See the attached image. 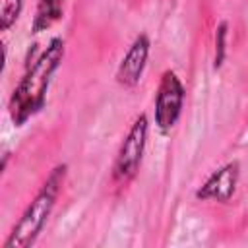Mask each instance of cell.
Instances as JSON below:
<instances>
[{"instance_id":"4","label":"cell","mask_w":248,"mask_h":248,"mask_svg":"<svg viewBox=\"0 0 248 248\" xmlns=\"http://www.w3.org/2000/svg\"><path fill=\"white\" fill-rule=\"evenodd\" d=\"M184 101V87L174 72H165L155 105V120L161 130H169L174 126Z\"/></svg>"},{"instance_id":"8","label":"cell","mask_w":248,"mask_h":248,"mask_svg":"<svg viewBox=\"0 0 248 248\" xmlns=\"http://www.w3.org/2000/svg\"><path fill=\"white\" fill-rule=\"evenodd\" d=\"M21 10V0H2L0 2V19H2V27L8 29L19 16Z\"/></svg>"},{"instance_id":"7","label":"cell","mask_w":248,"mask_h":248,"mask_svg":"<svg viewBox=\"0 0 248 248\" xmlns=\"http://www.w3.org/2000/svg\"><path fill=\"white\" fill-rule=\"evenodd\" d=\"M62 4H64V0H41L37 14H35L33 29L43 31V29L50 27L62 16Z\"/></svg>"},{"instance_id":"3","label":"cell","mask_w":248,"mask_h":248,"mask_svg":"<svg viewBox=\"0 0 248 248\" xmlns=\"http://www.w3.org/2000/svg\"><path fill=\"white\" fill-rule=\"evenodd\" d=\"M145 138H147V118L140 116L120 145V151H118V157L114 163V178L116 180L126 182L136 174L140 161H141L143 147H145Z\"/></svg>"},{"instance_id":"9","label":"cell","mask_w":248,"mask_h":248,"mask_svg":"<svg viewBox=\"0 0 248 248\" xmlns=\"http://www.w3.org/2000/svg\"><path fill=\"white\" fill-rule=\"evenodd\" d=\"M225 37H227V25L225 23H221L219 27H217V52H215V66H221V62H223V56H225Z\"/></svg>"},{"instance_id":"2","label":"cell","mask_w":248,"mask_h":248,"mask_svg":"<svg viewBox=\"0 0 248 248\" xmlns=\"http://www.w3.org/2000/svg\"><path fill=\"white\" fill-rule=\"evenodd\" d=\"M64 172H66V167H56L50 172V176L43 184L41 192L29 203V207L25 209L19 223L14 227L10 238L4 244L6 248H25V246L33 244V240L41 232V229H43V225H45V221H46V217L54 205V200H56L60 186H62V180H64Z\"/></svg>"},{"instance_id":"1","label":"cell","mask_w":248,"mask_h":248,"mask_svg":"<svg viewBox=\"0 0 248 248\" xmlns=\"http://www.w3.org/2000/svg\"><path fill=\"white\" fill-rule=\"evenodd\" d=\"M62 56H64L62 39H52L46 50L27 68L25 76L21 78L19 85L16 87L10 99V114L17 126L23 124L33 112H37L43 107L46 87L50 83V76L58 68Z\"/></svg>"},{"instance_id":"6","label":"cell","mask_w":248,"mask_h":248,"mask_svg":"<svg viewBox=\"0 0 248 248\" xmlns=\"http://www.w3.org/2000/svg\"><path fill=\"white\" fill-rule=\"evenodd\" d=\"M238 180V165L229 163L217 172L209 176V180L198 190V198L202 200H217V202H227L236 186Z\"/></svg>"},{"instance_id":"5","label":"cell","mask_w":248,"mask_h":248,"mask_svg":"<svg viewBox=\"0 0 248 248\" xmlns=\"http://www.w3.org/2000/svg\"><path fill=\"white\" fill-rule=\"evenodd\" d=\"M147 52H149V41L145 35H140L134 45L130 46V50L126 52V56L122 58L120 66H118V72H116V78L122 85H136L141 78V72L145 68V60H147Z\"/></svg>"}]
</instances>
